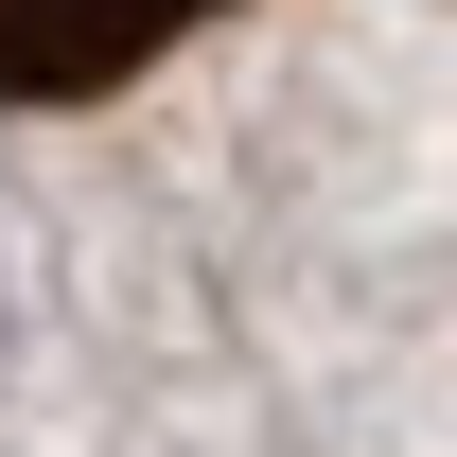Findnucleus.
<instances>
[{
  "label": "nucleus",
  "instance_id": "obj_1",
  "mask_svg": "<svg viewBox=\"0 0 457 457\" xmlns=\"http://www.w3.org/2000/svg\"><path fill=\"white\" fill-rule=\"evenodd\" d=\"M212 0H0V88H123V71L159 54V36H194Z\"/></svg>",
  "mask_w": 457,
  "mask_h": 457
}]
</instances>
